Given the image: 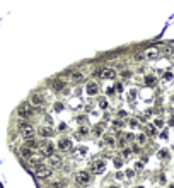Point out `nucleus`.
<instances>
[{"instance_id":"25","label":"nucleus","mask_w":174,"mask_h":188,"mask_svg":"<svg viewBox=\"0 0 174 188\" xmlns=\"http://www.w3.org/2000/svg\"><path fill=\"white\" fill-rule=\"evenodd\" d=\"M85 152H87V149H85V147H79V149H75V156H77V157H84Z\"/></svg>"},{"instance_id":"43","label":"nucleus","mask_w":174,"mask_h":188,"mask_svg":"<svg viewBox=\"0 0 174 188\" xmlns=\"http://www.w3.org/2000/svg\"><path fill=\"white\" fill-rule=\"evenodd\" d=\"M118 116H119V118H126V116H128V113H126V111H119Z\"/></svg>"},{"instance_id":"9","label":"nucleus","mask_w":174,"mask_h":188,"mask_svg":"<svg viewBox=\"0 0 174 188\" xmlns=\"http://www.w3.org/2000/svg\"><path fill=\"white\" fill-rule=\"evenodd\" d=\"M39 154L43 156V157H48V156H51V154H55V145L53 144H43L39 147Z\"/></svg>"},{"instance_id":"34","label":"nucleus","mask_w":174,"mask_h":188,"mask_svg":"<svg viewBox=\"0 0 174 188\" xmlns=\"http://www.w3.org/2000/svg\"><path fill=\"white\" fill-rule=\"evenodd\" d=\"M135 96H137V89H132V91L128 92V99H130V101H133V99H135Z\"/></svg>"},{"instance_id":"39","label":"nucleus","mask_w":174,"mask_h":188,"mask_svg":"<svg viewBox=\"0 0 174 188\" xmlns=\"http://www.w3.org/2000/svg\"><path fill=\"white\" fill-rule=\"evenodd\" d=\"M159 156H160V157H167L169 154H167V151H166V149H160V151H159Z\"/></svg>"},{"instance_id":"42","label":"nucleus","mask_w":174,"mask_h":188,"mask_svg":"<svg viewBox=\"0 0 174 188\" xmlns=\"http://www.w3.org/2000/svg\"><path fill=\"white\" fill-rule=\"evenodd\" d=\"M159 183L160 185H166V174H160V176H159Z\"/></svg>"},{"instance_id":"23","label":"nucleus","mask_w":174,"mask_h":188,"mask_svg":"<svg viewBox=\"0 0 174 188\" xmlns=\"http://www.w3.org/2000/svg\"><path fill=\"white\" fill-rule=\"evenodd\" d=\"M119 75H121V79H123V81H128V79L132 77L133 74H132V70L125 69V70H121V72H119Z\"/></svg>"},{"instance_id":"2","label":"nucleus","mask_w":174,"mask_h":188,"mask_svg":"<svg viewBox=\"0 0 174 188\" xmlns=\"http://www.w3.org/2000/svg\"><path fill=\"white\" fill-rule=\"evenodd\" d=\"M34 174H36V178L38 180H48V178H51V174H53V169L48 166V164H43L41 162L39 166H36L34 168Z\"/></svg>"},{"instance_id":"52","label":"nucleus","mask_w":174,"mask_h":188,"mask_svg":"<svg viewBox=\"0 0 174 188\" xmlns=\"http://www.w3.org/2000/svg\"><path fill=\"white\" fill-rule=\"evenodd\" d=\"M138 188H144V186H138Z\"/></svg>"},{"instance_id":"28","label":"nucleus","mask_w":174,"mask_h":188,"mask_svg":"<svg viewBox=\"0 0 174 188\" xmlns=\"http://www.w3.org/2000/svg\"><path fill=\"white\" fill-rule=\"evenodd\" d=\"M133 60H135V62H137V63L144 62V60H145V53H137V55L133 56Z\"/></svg>"},{"instance_id":"5","label":"nucleus","mask_w":174,"mask_h":188,"mask_svg":"<svg viewBox=\"0 0 174 188\" xmlns=\"http://www.w3.org/2000/svg\"><path fill=\"white\" fill-rule=\"evenodd\" d=\"M56 147H58L60 151H72V149H74V144H72L70 139L63 137V139H60L58 142H56Z\"/></svg>"},{"instance_id":"18","label":"nucleus","mask_w":174,"mask_h":188,"mask_svg":"<svg viewBox=\"0 0 174 188\" xmlns=\"http://www.w3.org/2000/svg\"><path fill=\"white\" fill-rule=\"evenodd\" d=\"M159 55V48H148L145 52V58H157Z\"/></svg>"},{"instance_id":"44","label":"nucleus","mask_w":174,"mask_h":188,"mask_svg":"<svg viewBox=\"0 0 174 188\" xmlns=\"http://www.w3.org/2000/svg\"><path fill=\"white\" fill-rule=\"evenodd\" d=\"M115 91H116L115 87H107V96H111V94H115Z\"/></svg>"},{"instance_id":"10","label":"nucleus","mask_w":174,"mask_h":188,"mask_svg":"<svg viewBox=\"0 0 174 188\" xmlns=\"http://www.w3.org/2000/svg\"><path fill=\"white\" fill-rule=\"evenodd\" d=\"M45 103V98H43V94H39V92H33L29 98V104L31 106H41V104Z\"/></svg>"},{"instance_id":"51","label":"nucleus","mask_w":174,"mask_h":188,"mask_svg":"<svg viewBox=\"0 0 174 188\" xmlns=\"http://www.w3.org/2000/svg\"><path fill=\"white\" fill-rule=\"evenodd\" d=\"M169 188H174V185H171V186H169Z\"/></svg>"},{"instance_id":"41","label":"nucleus","mask_w":174,"mask_h":188,"mask_svg":"<svg viewBox=\"0 0 174 188\" xmlns=\"http://www.w3.org/2000/svg\"><path fill=\"white\" fill-rule=\"evenodd\" d=\"M118 145H119V147L123 149V147H125V145H126V140H125V139H119V140H118Z\"/></svg>"},{"instance_id":"30","label":"nucleus","mask_w":174,"mask_h":188,"mask_svg":"<svg viewBox=\"0 0 174 188\" xmlns=\"http://www.w3.org/2000/svg\"><path fill=\"white\" fill-rule=\"evenodd\" d=\"M128 125L132 127V128H138V127H140V123H138V120H135V118H132L128 122Z\"/></svg>"},{"instance_id":"16","label":"nucleus","mask_w":174,"mask_h":188,"mask_svg":"<svg viewBox=\"0 0 174 188\" xmlns=\"http://www.w3.org/2000/svg\"><path fill=\"white\" fill-rule=\"evenodd\" d=\"M116 70L115 69H103V72H101V77L103 79H115L116 77Z\"/></svg>"},{"instance_id":"27","label":"nucleus","mask_w":174,"mask_h":188,"mask_svg":"<svg viewBox=\"0 0 174 188\" xmlns=\"http://www.w3.org/2000/svg\"><path fill=\"white\" fill-rule=\"evenodd\" d=\"M65 186V181L63 180H58V181H53L51 183V188H63Z\"/></svg>"},{"instance_id":"4","label":"nucleus","mask_w":174,"mask_h":188,"mask_svg":"<svg viewBox=\"0 0 174 188\" xmlns=\"http://www.w3.org/2000/svg\"><path fill=\"white\" fill-rule=\"evenodd\" d=\"M62 157L60 156H56V154H51V156H48L46 157V164H48L51 169H58V168H62Z\"/></svg>"},{"instance_id":"35","label":"nucleus","mask_w":174,"mask_h":188,"mask_svg":"<svg viewBox=\"0 0 174 188\" xmlns=\"http://www.w3.org/2000/svg\"><path fill=\"white\" fill-rule=\"evenodd\" d=\"M172 79H174L172 72H166V74H164V81H172Z\"/></svg>"},{"instance_id":"21","label":"nucleus","mask_w":174,"mask_h":188,"mask_svg":"<svg viewBox=\"0 0 174 188\" xmlns=\"http://www.w3.org/2000/svg\"><path fill=\"white\" fill-rule=\"evenodd\" d=\"M144 82H145V86H147V87H154V86H156V82H157V79L154 77V75H147V77L144 79Z\"/></svg>"},{"instance_id":"13","label":"nucleus","mask_w":174,"mask_h":188,"mask_svg":"<svg viewBox=\"0 0 174 188\" xmlns=\"http://www.w3.org/2000/svg\"><path fill=\"white\" fill-rule=\"evenodd\" d=\"M45 144V142H41L39 144V140L34 139V137H31V139H26V142H24V145H27V147H31L33 151H36V149H39L41 145Z\"/></svg>"},{"instance_id":"17","label":"nucleus","mask_w":174,"mask_h":188,"mask_svg":"<svg viewBox=\"0 0 174 188\" xmlns=\"http://www.w3.org/2000/svg\"><path fill=\"white\" fill-rule=\"evenodd\" d=\"M84 79V72L82 70H72L70 72V81L72 82H80Z\"/></svg>"},{"instance_id":"45","label":"nucleus","mask_w":174,"mask_h":188,"mask_svg":"<svg viewBox=\"0 0 174 188\" xmlns=\"http://www.w3.org/2000/svg\"><path fill=\"white\" fill-rule=\"evenodd\" d=\"M126 140H135V135L133 133H126Z\"/></svg>"},{"instance_id":"46","label":"nucleus","mask_w":174,"mask_h":188,"mask_svg":"<svg viewBox=\"0 0 174 188\" xmlns=\"http://www.w3.org/2000/svg\"><path fill=\"white\" fill-rule=\"evenodd\" d=\"M116 178H118V180H123V178H125V174H123L121 171H118V173H116Z\"/></svg>"},{"instance_id":"29","label":"nucleus","mask_w":174,"mask_h":188,"mask_svg":"<svg viewBox=\"0 0 174 188\" xmlns=\"http://www.w3.org/2000/svg\"><path fill=\"white\" fill-rule=\"evenodd\" d=\"M154 127H156V128H162L164 127V120L162 118H156L154 120Z\"/></svg>"},{"instance_id":"7","label":"nucleus","mask_w":174,"mask_h":188,"mask_svg":"<svg viewBox=\"0 0 174 188\" xmlns=\"http://www.w3.org/2000/svg\"><path fill=\"white\" fill-rule=\"evenodd\" d=\"M19 132H21V137H22L24 140L26 139H31V137H34V133H36V130L33 128V127L27 123V125H24L22 128H19Z\"/></svg>"},{"instance_id":"12","label":"nucleus","mask_w":174,"mask_h":188,"mask_svg":"<svg viewBox=\"0 0 174 188\" xmlns=\"http://www.w3.org/2000/svg\"><path fill=\"white\" fill-rule=\"evenodd\" d=\"M26 162H27V164H29V166L34 169L36 166H39L41 162H43V156H41V154H33V156H31V157L27 159Z\"/></svg>"},{"instance_id":"49","label":"nucleus","mask_w":174,"mask_h":188,"mask_svg":"<svg viewBox=\"0 0 174 188\" xmlns=\"http://www.w3.org/2000/svg\"><path fill=\"white\" fill-rule=\"evenodd\" d=\"M67 127H65V123H60V127H58V130H65Z\"/></svg>"},{"instance_id":"15","label":"nucleus","mask_w":174,"mask_h":188,"mask_svg":"<svg viewBox=\"0 0 174 188\" xmlns=\"http://www.w3.org/2000/svg\"><path fill=\"white\" fill-rule=\"evenodd\" d=\"M65 86H67V82H65V81H62V79H55V81L51 82V89H53L55 92L63 91V89H65Z\"/></svg>"},{"instance_id":"24","label":"nucleus","mask_w":174,"mask_h":188,"mask_svg":"<svg viewBox=\"0 0 174 188\" xmlns=\"http://www.w3.org/2000/svg\"><path fill=\"white\" fill-rule=\"evenodd\" d=\"M104 144H107V145H115V144H116L115 137H113V135H104Z\"/></svg>"},{"instance_id":"36","label":"nucleus","mask_w":174,"mask_h":188,"mask_svg":"<svg viewBox=\"0 0 174 188\" xmlns=\"http://www.w3.org/2000/svg\"><path fill=\"white\" fill-rule=\"evenodd\" d=\"M125 176H126V178H133V176H135V171H133V169H126Z\"/></svg>"},{"instance_id":"3","label":"nucleus","mask_w":174,"mask_h":188,"mask_svg":"<svg viewBox=\"0 0 174 188\" xmlns=\"http://www.w3.org/2000/svg\"><path fill=\"white\" fill-rule=\"evenodd\" d=\"M91 173H94V174L106 173V161H104V159H97V161H94L92 166H91Z\"/></svg>"},{"instance_id":"37","label":"nucleus","mask_w":174,"mask_h":188,"mask_svg":"<svg viewBox=\"0 0 174 188\" xmlns=\"http://www.w3.org/2000/svg\"><path fill=\"white\" fill-rule=\"evenodd\" d=\"M53 108H55L56 111H62L65 106H63V103H55V106H53Z\"/></svg>"},{"instance_id":"22","label":"nucleus","mask_w":174,"mask_h":188,"mask_svg":"<svg viewBox=\"0 0 174 188\" xmlns=\"http://www.w3.org/2000/svg\"><path fill=\"white\" fill-rule=\"evenodd\" d=\"M132 154H133V151H132L130 147H123V151H121V157H123V159L132 157Z\"/></svg>"},{"instance_id":"19","label":"nucleus","mask_w":174,"mask_h":188,"mask_svg":"<svg viewBox=\"0 0 174 188\" xmlns=\"http://www.w3.org/2000/svg\"><path fill=\"white\" fill-rule=\"evenodd\" d=\"M135 142H137L138 145H145L147 144V133H138V135L135 137Z\"/></svg>"},{"instance_id":"38","label":"nucleus","mask_w":174,"mask_h":188,"mask_svg":"<svg viewBox=\"0 0 174 188\" xmlns=\"http://www.w3.org/2000/svg\"><path fill=\"white\" fill-rule=\"evenodd\" d=\"M135 169H137V171H142V169H144V162H137V164H135Z\"/></svg>"},{"instance_id":"33","label":"nucleus","mask_w":174,"mask_h":188,"mask_svg":"<svg viewBox=\"0 0 174 188\" xmlns=\"http://www.w3.org/2000/svg\"><path fill=\"white\" fill-rule=\"evenodd\" d=\"M99 108H101V110H106V108H107V101L104 99V98H101V99H99Z\"/></svg>"},{"instance_id":"14","label":"nucleus","mask_w":174,"mask_h":188,"mask_svg":"<svg viewBox=\"0 0 174 188\" xmlns=\"http://www.w3.org/2000/svg\"><path fill=\"white\" fill-rule=\"evenodd\" d=\"M97 89H99V86H97L94 81L87 82V86H85V92H87L89 96H96V94H97Z\"/></svg>"},{"instance_id":"6","label":"nucleus","mask_w":174,"mask_h":188,"mask_svg":"<svg viewBox=\"0 0 174 188\" xmlns=\"http://www.w3.org/2000/svg\"><path fill=\"white\" fill-rule=\"evenodd\" d=\"M38 133L41 135V139H50V137L55 135V130H53L50 125H41L39 130H38Z\"/></svg>"},{"instance_id":"47","label":"nucleus","mask_w":174,"mask_h":188,"mask_svg":"<svg viewBox=\"0 0 174 188\" xmlns=\"http://www.w3.org/2000/svg\"><path fill=\"white\" fill-rule=\"evenodd\" d=\"M132 151L137 152V154H138V152H140V147H138V145H133V147H132Z\"/></svg>"},{"instance_id":"20","label":"nucleus","mask_w":174,"mask_h":188,"mask_svg":"<svg viewBox=\"0 0 174 188\" xmlns=\"http://www.w3.org/2000/svg\"><path fill=\"white\" fill-rule=\"evenodd\" d=\"M103 128H104V125H103V123H99V125H94L91 132H92V135L101 137V135H103Z\"/></svg>"},{"instance_id":"1","label":"nucleus","mask_w":174,"mask_h":188,"mask_svg":"<svg viewBox=\"0 0 174 188\" xmlns=\"http://www.w3.org/2000/svg\"><path fill=\"white\" fill-rule=\"evenodd\" d=\"M74 180H75V183H77L79 186H87V185L92 181V174H91V171H87V169L77 171L75 176H74Z\"/></svg>"},{"instance_id":"40","label":"nucleus","mask_w":174,"mask_h":188,"mask_svg":"<svg viewBox=\"0 0 174 188\" xmlns=\"http://www.w3.org/2000/svg\"><path fill=\"white\" fill-rule=\"evenodd\" d=\"M115 89H116L118 92H121V91H123V82H118V84L115 86Z\"/></svg>"},{"instance_id":"50","label":"nucleus","mask_w":174,"mask_h":188,"mask_svg":"<svg viewBox=\"0 0 174 188\" xmlns=\"http://www.w3.org/2000/svg\"><path fill=\"white\" fill-rule=\"evenodd\" d=\"M107 188H119V186H118V185H109Z\"/></svg>"},{"instance_id":"31","label":"nucleus","mask_w":174,"mask_h":188,"mask_svg":"<svg viewBox=\"0 0 174 188\" xmlns=\"http://www.w3.org/2000/svg\"><path fill=\"white\" fill-rule=\"evenodd\" d=\"M79 135H87V133H89V128H87V127H84V125H82L80 127V128H79Z\"/></svg>"},{"instance_id":"26","label":"nucleus","mask_w":174,"mask_h":188,"mask_svg":"<svg viewBox=\"0 0 174 188\" xmlns=\"http://www.w3.org/2000/svg\"><path fill=\"white\" fill-rule=\"evenodd\" d=\"M157 133V128L154 127V123L152 125H147V135H156Z\"/></svg>"},{"instance_id":"32","label":"nucleus","mask_w":174,"mask_h":188,"mask_svg":"<svg viewBox=\"0 0 174 188\" xmlns=\"http://www.w3.org/2000/svg\"><path fill=\"white\" fill-rule=\"evenodd\" d=\"M113 161H115V166L116 168H121L123 166V157H115Z\"/></svg>"},{"instance_id":"48","label":"nucleus","mask_w":174,"mask_h":188,"mask_svg":"<svg viewBox=\"0 0 174 188\" xmlns=\"http://www.w3.org/2000/svg\"><path fill=\"white\" fill-rule=\"evenodd\" d=\"M115 127H116V128H119V127H123V123L119 122V120H116V122H115Z\"/></svg>"},{"instance_id":"8","label":"nucleus","mask_w":174,"mask_h":188,"mask_svg":"<svg viewBox=\"0 0 174 188\" xmlns=\"http://www.w3.org/2000/svg\"><path fill=\"white\" fill-rule=\"evenodd\" d=\"M33 113L34 111L31 110V106H22V108H19L17 110V116L19 118H22V120H27V118H31V116H33Z\"/></svg>"},{"instance_id":"11","label":"nucleus","mask_w":174,"mask_h":188,"mask_svg":"<svg viewBox=\"0 0 174 188\" xmlns=\"http://www.w3.org/2000/svg\"><path fill=\"white\" fill-rule=\"evenodd\" d=\"M33 154H34V151L31 147H27V145H22V147L19 149V157L24 159V161H27V159H29Z\"/></svg>"}]
</instances>
